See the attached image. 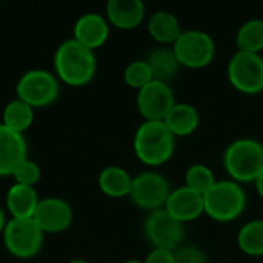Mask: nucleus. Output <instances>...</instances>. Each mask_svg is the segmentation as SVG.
Returning a JSON list of instances; mask_svg holds the SVG:
<instances>
[{
	"label": "nucleus",
	"mask_w": 263,
	"mask_h": 263,
	"mask_svg": "<svg viewBox=\"0 0 263 263\" xmlns=\"http://www.w3.org/2000/svg\"><path fill=\"white\" fill-rule=\"evenodd\" d=\"M108 37L109 23L106 17L97 12H86L79 17L72 29V39L92 51L105 45Z\"/></svg>",
	"instance_id": "nucleus-14"
},
{
	"label": "nucleus",
	"mask_w": 263,
	"mask_h": 263,
	"mask_svg": "<svg viewBox=\"0 0 263 263\" xmlns=\"http://www.w3.org/2000/svg\"><path fill=\"white\" fill-rule=\"evenodd\" d=\"M99 188L108 197H128L131 193L133 176L122 166H106L99 173Z\"/></svg>",
	"instance_id": "nucleus-20"
},
{
	"label": "nucleus",
	"mask_w": 263,
	"mask_h": 263,
	"mask_svg": "<svg viewBox=\"0 0 263 263\" xmlns=\"http://www.w3.org/2000/svg\"><path fill=\"white\" fill-rule=\"evenodd\" d=\"M143 233L153 248L176 251L183 242V223L176 220L165 208L151 211L145 219Z\"/></svg>",
	"instance_id": "nucleus-10"
},
{
	"label": "nucleus",
	"mask_w": 263,
	"mask_h": 263,
	"mask_svg": "<svg viewBox=\"0 0 263 263\" xmlns=\"http://www.w3.org/2000/svg\"><path fill=\"white\" fill-rule=\"evenodd\" d=\"M237 51L262 54L263 51V18H250L237 31Z\"/></svg>",
	"instance_id": "nucleus-23"
},
{
	"label": "nucleus",
	"mask_w": 263,
	"mask_h": 263,
	"mask_svg": "<svg viewBox=\"0 0 263 263\" xmlns=\"http://www.w3.org/2000/svg\"><path fill=\"white\" fill-rule=\"evenodd\" d=\"M254 183H256V190H257L259 196L263 199V171L260 173V176L256 179V182H254Z\"/></svg>",
	"instance_id": "nucleus-30"
},
{
	"label": "nucleus",
	"mask_w": 263,
	"mask_h": 263,
	"mask_svg": "<svg viewBox=\"0 0 263 263\" xmlns=\"http://www.w3.org/2000/svg\"><path fill=\"white\" fill-rule=\"evenodd\" d=\"M171 186L168 179L157 171H143L133 177L129 199L140 210L156 211L166 205L171 194Z\"/></svg>",
	"instance_id": "nucleus-9"
},
{
	"label": "nucleus",
	"mask_w": 263,
	"mask_h": 263,
	"mask_svg": "<svg viewBox=\"0 0 263 263\" xmlns=\"http://www.w3.org/2000/svg\"><path fill=\"white\" fill-rule=\"evenodd\" d=\"M97 71L96 52L74 39H68L59 45L54 54V74L68 86L88 85Z\"/></svg>",
	"instance_id": "nucleus-1"
},
{
	"label": "nucleus",
	"mask_w": 263,
	"mask_h": 263,
	"mask_svg": "<svg viewBox=\"0 0 263 263\" xmlns=\"http://www.w3.org/2000/svg\"><path fill=\"white\" fill-rule=\"evenodd\" d=\"M143 263H174V251L153 248Z\"/></svg>",
	"instance_id": "nucleus-29"
},
{
	"label": "nucleus",
	"mask_w": 263,
	"mask_h": 263,
	"mask_svg": "<svg viewBox=\"0 0 263 263\" xmlns=\"http://www.w3.org/2000/svg\"><path fill=\"white\" fill-rule=\"evenodd\" d=\"M123 79L126 82L128 86H131L133 89H142L143 86H146L149 82H153V72L151 68L145 60H134L131 62L123 72Z\"/></svg>",
	"instance_id": "nucleus-26"
},
{
	"label": "nucleus",
	"mask_w": 263,
	"mask_h": 263,
	"mask_svg": "<svg viewBox=\"0 0 263 263\" xmlns=\"http://www.w3.org/2000/svg\"><path fill=\"white\" fill-rule=\"evenodd\" d=\"M123 263H143V262H140V260H136V259H129V260H125Z\"/></svg>",
	"instance_id": "nucleus-33"
},
{
	"label": "nucleus",
	"mask_w": 263,
	"mask_h": 263,
	"mask_svg": "<svg viewBox=\"0 0 263 263\" xmlns=\"http://www.w3.org/2000/svg\"><path fill=\"white\" fill-rule=\"evenodd\" d=\"M146 28H148L151 39L163 46H168V45L173 46L176 40L179 39V35L182 34V28H180V22L177 15L163 9L156 11L148 18Z\"/></svg>",
	"instance_id": "nucleus-18"
},
{
	"label": "nucleus",
	"mask_w": 263,
	"mask_h": 263,
	"mask_svg": "<svg viewBox=\"0 0 263 263\" xmlns=\"http://www.w3.org/2000/svg\"><path fill=\"white\" fill-rule=\"evenodd\" d=\"M165 210L180 223L193 222L205 214L203 196L188 186H179L171 191Z\"/></svg>",
	"instance_id": "nucleus-13"
},
{
	"label": "nucleus",
	"mask_w": 263,
	"mask_h": 263,
	"mask_svg": "<svg viewBox=\"0 0 263 263\" xmlns=\"http://www.w3.org/2000/svg\"><path fill=\"white\" fill-rule=\"evenodd\" d=\"M227 76L234 89L242 94L254 96L263 91L262 54L237 51L228 62Z\"/></svg>",
	"instance_id": "nucleus-7"
},
{
	"label": "nucleus",
	"mask_w": 263,
	"mask_h": 263,
	"mask_svg": "<svg viewBox=\"0 0 263 263\" xmlns=\"http://www.w3.org/2000/svg\"><path fill=\"white\" fill-rule=\"evenodd\" d=\"M5 248L17 259H31L43 245V231L34 219H9L2 233Z\"/></svg>",
	"instance_id": "nucleus-6"
},
{
	"label": "nucleus",
	"mask_w": 263,
	"mask_h": 263,
	"mask_svg": "<svg viewBox=\"0 0 263 263\" xmlns=\"http://www.w3.org/2000/svg\"><path fill=\"white\" fill-rule=\"evenodd\" d=\"M40 197L34 186L14 183L6 193V210L11 219H32Z\"/></svg>",
	"instance_id": "nucleus-17"
},
{
	"label": "nucleus",
	"mask_w": 263,
	"mask_h": 263,
	"mask_svg": "<svg viewBox=\"0 0 263 263\" xmlns=\"http://www.w3.org/2000/svg\"><path fill=\"white\" fill-rule=\"evenodd\" d=\"M174 263H208V256L196 245H182L174 251Z\"/></svg>",
	"instance_id": "nucleus-28"
},
{
	"label": "nucleus",
	"mask_w": 263,
	"mask_h": 263,
	"mask_svg": "<svg viewBox=\"0 0 263 263\" xmlns=\"http://www.w3.org/2000/svg\"><path fill=\"white\" fill-rule=\"evenodd\" d=\"M105 12L109 25L129 31L143 22L146 6L142 0H109L105 6Z\"/></svg>",
	"instance_id": "nucleus-16"
},
{
	"label": "nucleus",
	"mask_w": 263,
	"mask_h": 263,
	"mask_svg": "<svg viewBox=\"0 0 263 263\" xmlns=\"http://www.w3.org/2000/svg\"><path fill=\"white\" fill-rule=\"evenodd\" d=\"M137 109L145 120H165L171 108L176 105L174 91L165 82L153 80L137 91Z\"/></svg>",
	"instance_id": "nucleus-11"
},
{
	"label": "nucleus",
	"mask_w": 263,
	"mask_h": 263,
	"mask_svg": "<svg viewBox=\"0 0 263 263\" xmlns=\"http://www.w3.org/2000/svg\"><path fill=\"white\" fill-rule=\"evenodd\" d=\"M171 48L180 66L191 69L208 66L216 55V43L213 37L200 29L182 31Z\"/></svg>",
	"instance_id": "nucleus-8"
},
{
	"label": "nucleus",
	"mask_w": 263,
	"mask_h": 263,
	"mask_svg": "<svg viewBox=\"0 0 263 263\" xmlns=\"http://www.w3.org/2000/svg\"><path fill=\"white\" fill-rule=\"evenodd\" d=\"M28 146L23 134L14 133L0 123V177L12 176L15 168L26 160Z\"/></svg>",
	"instance_id": "nucleus-15"
},
{
	"label": "nucleus",
	"mask_w": 263,
	"mask_h": 263,
	"mask_svg": "<svg viewBox=\"0 0 263 263\" xmlns=\"http://www.w3.org/2000/svg\"><path fill=\"white\" fill-rule=\"evenodd\" d=\"M136 157L153 168L171 160L176 149V137L162 120H143L133 139Z\"/></svg>",
	"instance_id": "nucleus-2"
},
{
	"label": "nucleus",
	"mask_w": 263,
	"mask_h": 263,
	"mask_svg": "<svg viewBox=\"0 0 263 263\" xmlns=\"http://www.w3.org/2000/svg\"><path fill=\"white\" fill-rule=\"evenodd\" d=\"M163 122L174 137H185L191 136L199 128L200 114L193 105L176 102V105L171 108Z\"/></svg>",
	"instance_id": "nucleus-19"
},
{
	"label": "nucleus",
	"mask_w": 263,
	"mask_h": 263,
	"mask_svg": "<svg viewBox=\"0 0 263 263\" xmlns=\"http://www.w3.org/2000/svg\"><path fill=\"white\" fill-rule=\"evenodd\" d=\"M237 245L239 248L253 257L263 256V220L254 219L242 225L237 234Z\"/></svg>",
	"instance_id": "nucleus-24"
},
{
	"label": "nucleus",
	"mask_w": 263,
	"mask_h": 263,
	"mask_svg": "<svg viewBox=\"0 0 263 263\" xmlns=\"http://www.w3.org/2000/svg\"><path fill=\"white\" fill-rule=\"evenodd\" d=\"M34 123V108L20 99H14L3 108L2 112V125L8 129L23 134Z\"/></svg>",
	"instance_id": "nucleus-22"
},
{
	"label": "nucleus",
	"mask_w": 263,
	"mask_h": 263,
	"mask_svg": "<svg viewBox=\"0 0 263 263\" xmlns=\"http://www.w3.org/2000/svg\"><path fill=\"white\" fill-rule=\"evenodd\" d=\"M223 166L237 183L256 182L263 171V145L251 137L231 142L223 153Z\"/></svg>",
	"instance_id": "nucleus-3"
},
{
	"label": "nucleus",
	"mask_w": 263,
	"mask_h": 263,
	"mask_svg": "<svg viewBox=\"0 0 263 263\" xmlns=\"http://www.w3.org/2000/svg\"><path fill=\"white\" fill-rule=\"evenodd\" d=\"M72 217V208L68 202L59 197H46L40 199L32 219L43 234H57L71 227Z\"/></svg>",
	"instance_id": "nucleus-12"
},
{
	"label": "nucleus",
	"mask_w": 263,
	"mask_h": 263,
	"mask_svg": "<svg viewBox=\"0 0 263 263\" xmlns=\"http://www.w3.org/2000/svg\"><path fill=\"white\" fill-rule=\"evenodd\" d=\"M40 176H42L40 166H39L35 162L29 160V159L23 160V162L15 168V171L12 173V177H14L15 183H18V185H26V186H34V188H35V185L39 183Z\"/></svg>",
	"instance_id": "nucleus-27"
},
{
	"label": "nucleus",
	"mask_w": 263,
	"mask_h": 263,
	"mask_svg": "<svg viewBox=\"0 0 263 263\" xmlns=\"http://www.w3.org/2000/svg\"><path fill=\"white\" fill-rule=\"evenodd\" d=\"M217 180H216L211 168H208L206 165H202V163L191 165L185 173V186L194 190L196 193H199L202 196H205L214 186Z\"/></svg>",
	"instance_id": "nucleus-25"
},
{
	"label": "nucleus",
	"mask_w": 263,
	"mask_h": 263,
	"mask_svg": "<svg viewBox=\"0 0 263 263\" xmlns=\"http://www.w3.org/2000/svg\"><path fill=\"white\" fill-rule=\"evenodd\" d=\"M6 216H5V211H3V208L0 206V234L3 233V230H5V225H6Z\"/></svg>",
	"instance_id": "nucleus-31"
},
{
	"label": "nucleus",
	"mask_w": 263,
	"mask_h": 263,
	"mask_svg": "<svg viewBox=\"0 0 263 263\" xmlns=\"http://www.w3.org/2000/svg\"><path fill=\"white\" fill-rule=\"evenodd\" d=\"M68 263H88L86 260H83V259H74V260H71V262Z\"/></svg>",
	"instance_id": "nucleus-32"
},
{
	"label": "nucleus",
	"mask_w": 263,
	"mask_h": 263,
	"mask_svg": "<svg viewBox=\"0 0 263 263\" xmlns=\"http://www.w3.org/2000/svg\"><path fill=\"white\" fill-rule=\"evenodd\" d=\"M146 62L151 68L153 79L159 82H165V83L173 80L180 69V63L171 46L156 48L154 51L149 52V55L146 57Z\"/></svg>",
	"instance_id": "nucleus-21"
},
{
	"label": "nucleus",
	"mask_w": 263,
	"mask_h": 263,
	"mask_svg": "<svg viewBox=\"0 0 263 263\" xmlns=\"http://www.w3.org/2000/svg\"><path fill=\"white\" fill-rule=\"evenodd\" d=\"M60 92V80L54 72L46 69L26 71L17 82L15 94L17 99L28 103L29 106L45 108L54 103Z\"/></svg>",
	"instance_id": "nucleus-5"
},
{
	"label": "nucleus",
	"mask_w": 263,
	"mask_h": 263,
	"mask_svg": "<svg viewBox=\"0 0 263 263\" xmlns=\"http://www.w3.org/2000/svg\"><path fill=\"white\" fill-rule=\"evenodd\" d=\"M205 214L214 222L228 223L242 216L247 208V193L234 180H217L203 196Z\"/></svg>",
	"instance_id": "nucleus-4"
}]
</instances>
